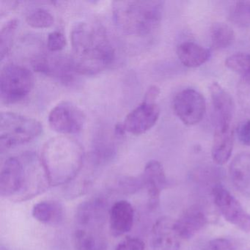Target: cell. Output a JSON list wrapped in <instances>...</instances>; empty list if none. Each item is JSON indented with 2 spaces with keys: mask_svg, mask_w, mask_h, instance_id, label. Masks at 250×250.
Masks as SVG:
<instances>
[{
  "mask_svg": "<svg viewBox=\"0 0 250 250\" xmlns=\"http://www.w3.org/2000/svg\"><path fill=\"white\" fill-rule=\"evenodd\" d=\"M110 189L121 194H131L143 188L141 176H121L109 184Z\"/></svg>",
  "mask_w": 250,
  "mask_h": 250,
  "instance_id": "obj_24",
  "label": "cell"
},
{
  "mask_svg": "<svg viewBox=\"0 0 250 250\" xmlns=\"http://www.w3.org/2000/svg\"><path fill=\"white\" fill-rule=\"evenodd\" d=\"M175 115L187 125H194L203 119L206 111L205 98L194 89H185L174 98Z\"/></svg>",
  "mask_w": 250,
  "mask_h": 250,
  "instance_id": "obj_10",
  "label": "cell"
},
{
  "mask_svg": "<svg viewBox=\"0 0 250 250\" xmlns=\"http://www.w3.org/2000/svg\"><path fill=\"white\" fill-rule=\"evenodd\" d=\"M76 250H107L106 238L99 229L77 228L74 233Z\"/></svg>",
  "mask_w": 250,
  "mask_h": 250,
  "instance_id": "obj_21",
  "label": "cell"
},
{
  "mask_svg": "<svg viewBox=\"0 0 250 250\" xmlns=\"http://www.w3.org/2000/svg\"><path fill=\"white\" fill-rule=\"evenodd\" d=\"M225 65L241 77L250 75V55L243 52L233 54L227 58Z\"/></svg>",
  "mask_w": 250,
  "mask_h": 250,
  "instance_id": "obj_25",
  "label": "cell"
},
{
  "mask_svg": "<svg viewBox=\"0 0 250 250\" xmlns=\"http://www.w3.org/2000/svg\"><path fill=\"white\" fill-rule=\"evenodd\" d=\"M42 131V124L34 118L15 112H2L0 115L1 152L33 141Z\"/></svg>",
  "mask_w": 250,
  "mask_h": 250,
  "instance_id": "obj_5",
  "label": "cell"
},
{
  "mask_svg": "<svg viewBox=\"0 0 250 250\" xmlns=\"http://www.w3.org/2000/svg\"><path fill=\"white\" fill-rule=\"evenodd\" d=\"M178 59L184 66L194 68L204 65L210 58V50L191 42H186L177 48Z\"/></svg>",
  "mask_w": 250,
  "mask_h": 250,
  "instance_id": "obj_20",
  "label": "cell"
},
{
  "mask_svg": "<svg viewBox=\"0 0 250 250\" xmlns=\"http://www.w3.org/2000/svg\"><path fill=\"white\" fill-rule=\"evenodd\" d=\"M134 222V207L127 200L117 201L109 209V228L113 236H121L129 232Z\"/></svg>",
  "mask_w": 250,
  "mask_h": 250,
  "instance_id": "obj_16",
  "label": "cell"
},
{
  "mask_svg": "<svg viewBox=\"0 0 250 250\" xmlns=\"http://www.w3.org/2000/svg\"></svg>",
  "mask_w": 250,
  "mask_h": 250,
  "instance_id": "obj_36",
  "label": "cell"
},
{
  "mask_svg": "<svg viewBox=\"0 0 250 250\" xmlns=\"http://www.w3.org/2000/svg\"><path fill=\"white\" fill-rule=\"evenodd\" d=\"M210 35L211 46L215 50L229 47L235 39L232 27L223 22L213 23L210 27Z\"/></svg>",
  "mask_w": 250,
  "mask_h": 250,
  "instance_id": "obj_23",
  "label": "cell"
},
{
  "mask_svg": "<svg viewBox=\"0 0 250 250\" xmlns=\"http://www.w3.org/2000/svg\"><path fill=\"white\" fill-rule=\"evenodd\" d=\"M72 58L79 74L94 75L109 68L116 58L115 46L104 26L83 21L71 34Z\"/></svg>",
  "mask_w": 250,
  "mask_h": 250,
  "instance_id": "obj_1",
  "label": "cell"
},
{
  "mask_svg": "<svg viewBox=\"0 0 250 250\" xmlns=\"http://www.w3.org/2000/svg\"><path fill=\"white\" fill-rule=\"evenodd\" d=\"M41 160L10 157L4 162L0 173V195L14 202L31 200L50 187Z\"/></svg>",
  "mask_w": 250,
  "mask_h": 250,
  "instance_id": "obj_2",
  "label": "cell"
},
{
  "mask_svg": "<svg viewBox=\"0 0 250 250\" xmlns=\"http://www.w3.org/2000/svg\"><path fill=\"white\" fill-rule=\"evenodd\" d=\"M231 21L240 27L250 26V1L235 2L229 12Z\"/></svg>",
  "mask_w": 250,
  "mask_h": 250,
  "instance_id": "obj_27",
  "label": "cell"
},
{
  "mask_svg": "<svg viewBox=\"0 0 250 250\" xmlns=\"http://www.w3.org/2000/svg\"><path fill=\"white\" fill-rule=\"evenodd\" d=\"M181 241L175 219L169 216H162L156 220L151 232L153 250H180Z\"/></svg>",
  "mask_w": 250,
  "mask_h": 250,
  "instance_id": "obj_14",
  "label": "cell"
},
{
  "mask_svg": "<svg viewBox=\"0 0 250 250\" xmlns=\"http://www.w3.org/2000/svg\"><path fill=\"white\" fill-rule=\"evenodd\" d=\"M34 86L31 71L22 65L8 64L3 67L0 77V93L2 102L14 104L25 99Z\"/></svg>",
  "mask_w": 250,
  "mask_h": 250,
  "instance_id": "obj_6",
  "label": "cell"
},
{
  "mask_svg": "<svg viewBox=\"0 0 250 250\" xmlns=\"http://www.w3.org/2000/svg\"><path fill=\"white\" fill-rule=\"evenodd\" d=\"M115 134L108 130H99L93 139L92 146L91 159L96 166H104L113 161L117 154Z\"/></svg>",
  "mask_w": 250,
  "mask_h": 250,
  "instance_id": "obj_17",
  "label": "cell"
},
{
  "mask_svg": "<svg viewBox=\"0 0 250 250\" xmlns=\"http://www.w3.org/2000/svg\"><path fill=\"white\" fill-rule=\"evenodd\" d=\"M18 26L17 20H10L2 27L0 33V55L1 60H3L8 55L12 47L16 30Z\"/></svg>",
  "mask_w": 250,
  "mask_h": 250,
  "instance_id": "obj_26",
  "label": "cell"
},
{
  "mask_svg": "<svg viewBox=\"0 0 250 250\" xmlns=\"http://www.w3.org/2000/svg\"><path fill=\"white\" fill-rule=\"evenodd\" d=\"M84 112L72 102H62L49 112V125L54 131L64 135L78 134L85 124Z\"/></svg>",
  "mask_w": 250,
  "mask_h": 250,
  "instance_id": "obj_7",
  "label": "cell"
},
{
  "mask_svg": "<svg viewBox=\"0 0 250 250\" xmlns=\"http://www.w3.org/2000/svg\"><path fill=\"white\" fill-rule=\"evenodd\" d=\"M26 21L33 28L44 29L52 27L55 22V19L47 10L38 8L27 16Z\"/></svg>",
  "mask_w": 250,
  "mask_h": 250,
  "instance_id": "obj_28",
  "label": "cell"
},
{
  "mask_svg": "<svg viewBox=\"0 0 250 250\" xmlns=\"http://www.w3.org/2000/svg\"><path fill=\"white\" fill-rule=\"evenodd\" d=\"M40 160L51 186L67 185L81 171L84 150L75 139L68 136L52 137L43 145Z\"/></svg>",
  "mask_w": 250,
  "mask_h": 250,
  "instance_id": "obj_3",
  "label": "cell"
},
{
  "mask_svg": "<svg viewBox=\"0 0 250 250\" xmlns=\"http://www.w3.org/2000/svg\"><path fill=\"white\" fill-rule=\"evenodd\" d=\"M237 135L240 143L250 146V120L241 124L237 129Z\"/></svg>",
  "mask_w": 250,
  "mask_h": 250,
  "instance_id": "obj_33",
  "label": "cell"
},
{
  "mask_svg": "<svg viewBox=\"0 0 250 250\" xmlns=\"http://www.w3.org/2000/svg\"><path fill=\"white\" fill-rule=\"evenodd\" d=\"M213 202L227 222L243 232H250V214L236 198L223 186L216 185L212 190Z\"/></svg>",
  "mask_w": 250,
  "mask_h": 250,
  "instance_id": "obj_8",
  "label": "cell"
},
{
  "mask_svg": "<svg viewBox=\"0 0 250 250\" xmlns=\"http://www.w3.org/2000/svg\"><path fill=\"white\" fill-rule=\"evenodd\" d=\"M159 93H160V90H159V87L156 86H151L146 92L144 100L147 101V102H156L158 96H159Z\"/></svg>",
  "mask_w": 250,
  "mask_h": 250,
  "instance_id": "obj_34",
  "label": "cell"
},
{
  "mask_svg": "<svg viewBox=\"0 0 250 250\" xmlns=\"http://www.w3.org/2000/svg\"><path fill=\"white\" fill-rule=\"evenodd\" d=\"M160 115V108L156 102H143L133 109L123 123L126 132L134 135L144 134L153 128Z\"/></svg>",
  "mask_w": 250,
  "mask_h": 250,
  "instance_id": "obj_13",
  "label": "cell"
},
{
  "mask_svg": "<svg viewBox=\"0 0 250 250\" xmlns=\"http://www.w3.org/2000/svg\"><path fill=\"white\" fill-rule=\"evenodd\" d=\"M162 1H116L112 5L114 21L120 30L131 36H147L160 25Z\"/></svg>",
  "mask_w": 250,
  "mask_h": 250,
  "instance_id": "obj_4",
  "label": "cell"
},
{
  "mask_svg": "<svg viewBox=\"0 0 250 250\" xmlns=\"http://www.w3.org/2000/svg\"><path fill=\"white\" fill-rule=\"evenodd\" d=\"M203 250H236V247L229 238H216L209 241Z\"/></svg>",
  "mask_w": 250,
  "mask_h": 250,
  "instance_id": "obj_31",
  "label": "cell"
},
{
  "mask_svg": "<svg viewBox=\"0 0 250 250\" xmlns=\"http://www.w3.org/2000/svg\"><path fill=\"white\" fill-rule=\"evenodd\" d=\"M207 222L208 218L204 211L198 206H194L184 210L175 220V226L181 239L188 240L198 233Z\"/></svg>",
  "mask_w": 250,
  "mask_h": 250,
  "instance_id": "obj_18",
  "label": "cell"
},
{
  "mask_svg": "<svg viewBox=\"0 0 250 250\" xmlns=\"http://www.w3.org/2000/svg\"><path fill=\"white\" fill-rule=\"evenodd\" d=\"M229 174L237 191L250 198V153H241L235 156L229 165Z\"/></svg>",
  "mask_w": 250,
  "mask_h": 250,
  "instance_id": "obj_19",
  "label": "cell"
},
{
  "mask_svg": "<svg viewBox=\"0 0 250 250\" xmlns=\"http://www.w3.org/2000/svg\"><path fill=\"white\" fill-rule=\"evenodd\" d=\"M32 214L36 220L44 225H60L63 220V207L53 200L42 201L35 205Z\"/></svg>",
  "mask_w": 250,
  "mask_h": 250,
  "instance_id": "obj_22",
  "label": "cell"
},
{
  "mask_svg": "<svg viewBox=\"0 0 250 250\" xmlns=\"http://www.w3.org/2000/svg\"><path fill=\"white\" fill-rule=\"evenodd\" d=\"M66 39L62 32L55 30L49 33L47 38V48L52 53H58L65 48Z\"/></svg>",
  "mask_w": 250,
  "mask_h": 250,
  "instance_id": "obj_30",
  "label": "cell"
},
{
  "mask_svg": "<svg viewBox=\"0 0 250 250\" xmlns=\"http://www.w3.org/2000/svg\"><path fill=\"white\" fill-rule=\"evenodd\" d=\"M237 93L241 106L250 113V75L241 77L237 88Z\"/></svg>",
  "mask_w": 250,
  "mask_h": 250,
  "instance_id": "obj_29",
  "label": "cell"
},
{
  "mask_svg": "<svg viewBox=\"0 0 250 250\" xmlns=\"http://www.w3.org/2000/svg\"><path fill=\"white\" fill-rule=\"evenodd\" d=\"M109 209L107 201L103 197H93L83 202L76 212L77 226L102 230L109 217Z\"/></svg>",
  "mask_w": 250,
  "mask_h": 250,
  "instance_id": "obj_12",
  "label": "cell"
},
{
  "mask_svg": "<svg viewBox=\"0 0 250 250\" xmlns=\"http://www.w3.org/2000/svg\"><path fill=\"white\" fill-rule=\"evenodd\" d=\"M210 93L214 115V131L218 133L232 131V120L235 112L232 98L217 83H212Z\"/></svg>",
  "mask_w": 250,
  "mask_h": 250,
  "instance_id": "obj_11",
  "label": "cell"
},
{
  "mask_svg": "<svg viewBox=\"0 0 250 250\" xmlns=\"http://www.w3.org/2000/svg\"><path fill=\"white\" fill-rule=\"evenodd\" d=\"M141 178L143 188L147 190L149 208H156L159 203L161 193L167 186V179L162 164L156 160L147 162Z\"/></svg>",
  "mask_w": 250,
  "mask_h": 250,
  "instance_id": "obj_15",
  "label": "cell"
},
{
  "mask_svg": "<svg viewBox=\"0 0 250 250\" xmlns=\"http://www.w3.org/2000/svg\"><path fill=\"white\" fill-rule=\"evenodd\" d=\"M32 64L35 71L65 84H71L76 76L79 75L71 56L56 53L39 55L33 59Z\"/></svg>",
  "mask_w": 250,
  "mask_h": 250,
  "instance_id": "obj_9",
  "label": "cell"
},
{
  "mask_svg": "<svg viewBox=\"0 0 250 250\" xmlns=\"http://www.w3.org/2000/svg\"><path fill=\"white\" fill-rule=\"evenodd\" d=\"M144 241L138 238H129L121 241L115 250H145Z\"/></svg>",
  "mask_w": 250,
  "mask_h": 250,
  "instance_id": "obj_32",
  "label": "cell"
},
{
  "mask_svg": "<svg viewBox=\"0 0 250 250\" xmlns=\"http://www.w3.org/2000/svg\"><path fill=\"white\" fill-rule=\"evenodd\" d=\"M0 250H8V249H7V248H5V247H4L3 246H2V247H1V249H0Z\"/></svg>",
  "mask_w": 250,
  "mask_h": 250,
  "instance_id": "obj_35",
  "label": "cell"
}]
</instances>
